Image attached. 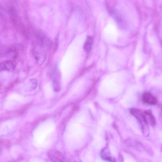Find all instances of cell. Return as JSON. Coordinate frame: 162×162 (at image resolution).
Wrapping results in <instances>:
<instances>
[{
    "label": "cell",
    "mask_w": 162,
    "mask_h": 162,
    "mask_svg": "<svg viewBox=\"0 0 162 162\" xmlns=\"http://www.w3.org/2000/svg\"><path fill=\"white\" fill-rule=\"evenodd\" d=\"M142 100L146 104L150 105H155L157 103L156 98L148 92H145L143 94L142 97Z\"/></svg>",
    "instance_id": "obj_3"
},
{
    "label": "cell",
    "mask_w": 162,
    "mask_h": 162,
    "mask_svg": "<svg viewBox=\"0 0 162 162\" xmlns=\"http://www.w3.org/2000/svg\"><path fill=\"white\" fill-rule=\"evenodd\" d=\"M36 59L39 65H42L46 59V55L43 53L36 52L35 53Z\"/></svg>",
    "instance_id": "obj_9"
},
{
    "label": "cell",
    "mask_w": 162,
    "mask_h": 162,
    "mask_svg": "<svg viewBox=\"0 0 162 162\" xmlns=\"http://www.w3.org/2000/svg\"><path fill=\"white\" fill-rule=\"evenodd\" d=\"M93 43V38L92 37H87L86 42L84 45V49L87 53H89L91 52Z\"/></svg>",
    "instance_id": "obj_7"
},
{
    "label": "cell",
    "mask_w": 162,
    "mask_h": 162,
    "mask_svg": "<svg viewBox=\"0 0 162 162\" xmlns=\"http://www.w3.org/2000/svg\"><path fill=\"white\" fill-rule=\"evenodd\" d=\"M38 39L39 44L42 49H49L52 46V42L42 32L38 34Z\"/></svg>",
    "instance_id": "obj_2"
},
{
    "label": "cell",
    "mask_w": 162,
    "mask_h": 162,
    "mask_svg": "<svg viewBox=\"0 0 162 162\" xmlns=\"http://www.w3.org/2000/svg\"><path fill=\"white\" fill-rule=\"evenodd\" d=\"M130 112L139 122L142 133L145 136H148L149 134V129L148 122L145 114L138 109L135 108L131 109Z\"/></svg>",
    "instance_id": "obj_1"
},
{
    "label": "cell",
    "mask_w": 162,
    "mask_h": 162,
    "mask_svg": "<svg viewBox=\"0 0 162 162\" xmlns=\"http://www.w3.org/2000/svg\"><path fill=\"white\" fill-rule=\"evenodd\" d=\"M144 113L148 116V119H150L151 125L153 126H154L156 124V121L151 112L149 111H146L144 112Z\"/></svg>",
    "instance_id": "obj_10"
},
{
    "label": "cell",
    "mask_w": 162,
    "mask_h": 162,
    "mask_svg": "<svg viewBox=\"0 0 162 162\" xmlns=\"http://www.w3.org/2000/svg\"><path fill=\"white\" fill-rule=\"evenodd\" d=\"M15 68L14 64L10 61H6L0 63V72L5 71H12Z\"/></svg>",
    "instance_id": "obj_5"
},
{
    "label": "cell",
    "mask_w": 162,
    "mask_h": 162,
    "mask_svg": "<svg viewBox=\"0 0 162 162\" xmlns=\"http://www.w3.org/2000/svg\"><path fill=\"white\" fill-rule=\"evenodd\" d=\"M101 155V158L103 160L110 161H115V160L112 157L107 148H106L102 150Z\"/></svg>",
    "instance_id": "obj_8"
},
{
    "label": "cell",
    "mask_w": 162,
    "mask_h": 162,
    "mask_svg": "<svg viewBox=\"0 0 162 162\" xmlns=\"http://www.w3.org/2000/svg\"><path fill=\"white\" fill-rule=\"evenodd\" d=\"M58 47H59V42L57 39H56L55 41V43L54 49V52H55L57 50Z\"/></svg>",
    "instance_id": "obj_12"
},
{
    "label": "cell",
    "mask_w": 162,
    "mask_h": 162,
    "mask_svg": "<svg viewBox=\"0 0 162 162\" xmlns=\"http://www.w3.org/2000/svg\"><path fill=\"white\" fill-rule=\"evenodd\" d=\"M31 84V88L32 90L35 89L37 85L38 82L37 79H32L30 80Z\"/></svg>",
    "instance_id": "obj_11"
},
{
    "label": "cell",
    "mask_w": 162,
    "mask_h": 162,
    "mask_svg": "<svg viewBox=\"0 0 162 162\" xmlns=\"http://www.w3.org/2000/svg\"><path fill=\"white\" fill-rule=\"evenodd\" d=\"M48 155L50 159L54 161L62 162L64 160L62 154L56 151H51L49 152Z\"/></svg>",
    "instance_id": "obj_4"
},
{
    "label": "cell",
    "mask_w": 162,
    "mask_h": 162,
    "mask_svg": "<svg viewBox=\"0 0 162 162\" xmlns=\"http://www.w3.org/2000/svg\"><path fill=\"white\" fill-rule=\"evenodd\" d=\"M52 83L54 90L56 92L60 90L59 75L56 70H55L52 78Z\"/></svg>",
    "instance_id": "obj_6"
}]
</instances>
